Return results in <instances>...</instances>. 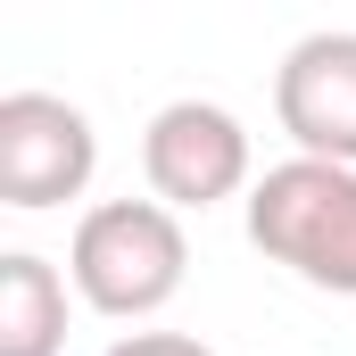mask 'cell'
I'll use <instances>...</instances> for the list:
<instances>
[{
    "label": "cell",
    "mask_w": 356,
    "mask_h": 356,
    "mask_svg": "<svg viewBox=\"0 0 356 356\" xmlns=\"http://www.w3.org/2000/svg\"><path fill=\"white\" fill-rule=\"evenodd\" d=\"M141 175H149L158 207H175V216L199 207L207 216V207L257 191L249 182V124L216 99H166L141 133Z\"/></svg>",
    "instance_id": "3957f363"
},
{
    "label": "cell",
    "mask_w": 356,
    "mask_h": 356,
    "mask_svg": "<svg viewBox=\"0 0 356 356\" xmlns=\"http://www.w3.org/2000/svg\"><path fill=\"white\" fill-rule=\"evenodd\" d=\"M67 348V282L50 257H0V356H58Z\"/></svg>",
    "instance_id": "8992f818"
},
{
    "label": "cell",
    "mask_w": 356,
    "mask_h": 356,
    "mask_svg": "<svg viewBox=\"0 0 356 356\" xmlns=\"http://www.w3.org/2000/svg\"><path fill=\"white\" fill-rule=\"evenodd\" d=\"M99 166V133L75 99L58 91H8L0 99V207L42 216L91 191Z\"/></svg>",
    "instance_id": "277c9868"
},
{
    "label": "cell",
    "mask_w": 356,
    "mask_h": 356,
    "mask_svg": "<svg viewBox=\"0 0 356 356\" xmlns=\"http://www.w3.org/2000/svg\"><path fill=\"white\" fill-rule=\"evenodd\" d=\"M273 116L298 158L356 166V33H307L273 67Z\"/></svg>",
    "instance_id": "5b68a950"
},
{
    "label": "cell",
    "mask_w": 356,
    "mask_h": 356,
    "mask_svg": "<svg viewBox=\"0 0 356 356\" xmlns=\"http://www.w3.org/2000/svg\"><path fill=\"white\" fill-rule=\"evenodd\" d=\"M108 356H216L207 340H191V332H124Z\"/></svg>",
    "instance_id": "52a82bcc"
},
{
    "label": "cell",
    "mask_w": 356,
    "mask_h": 356,
    "mask_svg": "<svg viewBox=\"0 0 356 356\" xmlns=\"http://www.w3.org/2000/svg\"><path fill=\"white\" fill-rule=\"evenodd\" d=\"M249 241L307 290L356 298V166H323V158L266 166L249 191Z\"/></svg>",
    "instance_id": "7a4b0ae2"
},
{
    "label": "cell",
    "mask_w": 356,
    "mask_h": 356,
    "mask_svg": "<svg viewBox=\"0 0 356 356\" xmlns=\"http://www.w3.org/2000/svg\"><path fill=\"white\" fill-rule=\"evenodd\" d=\"M182 273H191V241L182 216L158 199H99L67 241V282L108 323H149L182 290Z\"/></svg>",
    "instance_id": "6da1fadb"
}]
</instances>
